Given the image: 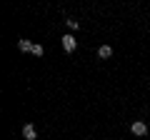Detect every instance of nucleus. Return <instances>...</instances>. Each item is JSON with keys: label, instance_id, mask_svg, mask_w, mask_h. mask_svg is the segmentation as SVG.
I'll use <instances>...</instances> for the list:
<instances>
[{"label": "nucleus", "instance_id": "0eeeda50", "mask_svg": "<svg viewBox=\"0 0 150 140\" xmlns=\"http://www.w3.org/2000/svg\"><path fill=\"white\" fill-rule=\"evenodd\" d=\"M65 23H68V28H70V30H78V28H80V23L75 20V18H68Z\"/></svg>", "mask_w": 150, "mask_h": 140}, {"label": "nucleus", "instance_id": "39448f33", "mask_svg": "<svg viewBox=\"0 0 150 140\" xmlns=\"http://www.w3.org/2000/svg\"><path fill=\"white\" fill-rule=\"evenodd\" d=\"M110 55H112V48H110V45H100V48H98V58H100V60H108Z\"/></svg>", "mask_w": 150, "mask_h": 140}, {"label": "nucleus", "instance_id": "7ed1b4c3", "mask_svg": "<svg viewBox=\"0 0 150 140\" xmlns=\"http://www.w3.org/2000/svg\"><path fill=\"white\" fill-rule=\"evenodd\" d=\"M63 48H65V53H75V48H78V40H75L73 35H65V38H63Z\"/></svg>", "mask_w": 150, "mask_h": 140}, {"label": "nucleus", "instance_id": "20e7f679", "mask_svg": "<svg viewBox=\"0 0 150 140\" xmlns=\"http://www.w3.org/2000/svg\"><path fill=\"white\" fill-rule=\"evenodd\" d=\"M33 45L35 43H30V40H18V50H20V53H33Z\"/></svg>", "mask_w": 150, "mask_h": 140}, {"label": "nucleus", "instance_id": "423d86ee", "mask_svg": "<svg viewBox=\"0 0 150 140\" xmlns=\"http://www.w3.org/2000/svg\"><path fill=\"white\" fill-rule=\"evenodd\" d=\"M33 55H35V58H43V55H45V48H43V45H33Z\"/></svg>", "mask_w": 150, "mask_h": 140}, {"label": "nucleus", "instance_id": "f03ea898", "mask_svg": "<svg viewBox=\"0 0 150 140\" xmlns=\"http://www.w3.org/2000/svg\"><path fill=\"white\" fill-rule=\"evenodd\" d=\"M23 138H25V140H38V130H35V125H33V123L23 125Z\"/></svg>", "mask_w": 150, "mask_h": 140}, {"label": "nucleus", "instance_id": "f257e3e1", "mask_svg": "<svg viewBox=\"0 0 150 140\" xmlns=\"http://www.w3.org/2000/svg\"><path fill=\"white\" fill-rule=\"evenodd\" d=\"M130 133L138 135V138H145V135H148V125H145L143 120H133V123H130Z\"/></svg>", "mask_w": 150, "mask_h": 140}]
</instances>
